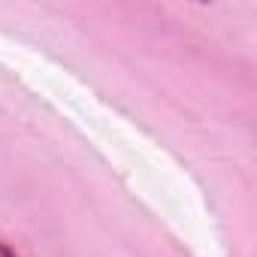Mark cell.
Masks as SVG:
<instances>
[{
    "label": "cell",
    "mask_w": 257,
    "mask_h": 257,
    "mask_svg": "<svg viewBox=\"0 0 257 257\" xmlns=\"http://www.w3.org/2000/svg\"><path fill=\"white\" fill-rule=\"evenodd\" d=\"M0 257H19V254H16V251L7 245V242H0Z\"/></svg>",
    "instance_id": "1"
}]
</instances>
